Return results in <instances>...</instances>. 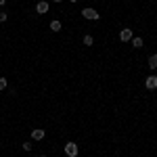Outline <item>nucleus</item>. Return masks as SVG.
Segmentation results:
<instances>
[{"instance_id": "20e7f679", "label": "nucleus", "mask_w": 157, "mask_h": 157, "mask_svg": "<svg viewBox=\"0 0 157 157\" xmlns=\"http://www.w3.org/2000/svg\"><path fill=\"white\" fill-rule=\"evenodd\" d=\"M145 88H147V90H157V75L151 73V75L147 78V80H145Z\"/></svg>"}, {"instance_id": "9b49d317", "label": "nucleus", "mask_w": 157, "mask_h": 157, "mask_svg": "<svg viewBox=\"0 0 157 157\" xmlns=\"http://www.w3.org/2000/svg\"><path fill=\"white\" fill-rule=\"evenodd\" d=\"M21 149H23V151H32V149H34V145H32V140H25L23 145H21Z\"/></svg>"}, {"instance_id": "dca6fc26", "label": "nucleus", "mask_w": 157, "mask_h": 157, "mask_svg": "<svg viewBox=\"0 0 157 157\" xmlns=\"http://www.w3.org/2000/svg\"><path fill=\"white\" fill-rule=\"evenodd\" d=\"M69 2H78V0H69Z\"/></svg>"}, {"instance_id": "f8f14e48", "label": "nucleus", "mask_w": 157, "mask_h": 157, "mask_svg": "<svg viewBox=\"0 0 157 157\" xmlns=\"http://www.w3.org/2000/svg\"><path fill=\"white\" fill-rule=\"evenodd\" d=\"M6 86H9L6 78H0V90H6Z\"/></svg>"}, {"instance_id": "f03ea898", "label": "nucleus", "mask_w": 157, "mask_h": 157, "mask_svg": "<svg viewBox=\"0 0 157 157\" xmlns=\"http://www.w3.org/2000/svg\"><path fill=\"white\" fill-rule=\"evenodd\" d=\"M78 153H80V149H78V145L69 140V143L65 145V155H67V157H78Z\"/></svg>"}, {"instance_id": "39448f33", "label": "nucleus", "mask_w": 157, "mask_h": 157, "mask_svg": "<svg viewBox=\"0 0 157 157\" xmlns=\"http://www.w3.org/2000/svg\"><path fill=\"white\" fill-rule=\"evenodd\" d=\"M48 9H50V4L46 2V0H40L36 4V13L38 15H44V13H48Z\"/></svg>"}, {"instance_id": "1a4fd4ad", "label": "nucleus", "mask_w": 157, "mask_h": 157, "mask_svg": "<svg viewBox=\"0 0 157 157\" xmlns=\"http://www.w3.org/2000/svg\"><path fill=\"white\" fill-rule=\"evenodd\" d=\"M61 27H63L61 21H57V19H55V21H50V32H61Z\"/></svg>"}, {"instance_id": "f257e3e1", "label": "nucleus", "mask_w": 157, "mask_h": 157, "mask_svg": "<svg viewBox=\"0 0 157 157\" xmlns=\"http://www.w3.org/2000/svg\"><path fill=\"white\" fill-rule=\"evenodd\" d=\"M82 17H84V19H90V21H98V19H101V13L88 6V9H84V11H82Z\"/></svg>"}, {"instance_id": "423d86ee", "label": "nucleus", "mask_w": 157, "mask_h": 157, "mask_svg": "<svg viewBox=\"0 0 157 157\" xmlns=\"http://www.w3.org/2000/svg\"><path fill=\"white\" fill-rule=\"evenodd\" d=\"M44 136H46V130H40V128H36V130H32V138L34 140H44Z\"/></svg>"}, {"instance_id": "2eb2a0df", "label": "nucleus", "mask_w": 157, "mask_h": 157, "mask_svg": "<svg viewBox=\"0 0 157 157\" xmlns=\"http://www.w3.org/2000/svg\"><path fill=\"white\" fill-rule=\"evenodd\" d=\"M52 2H63V0H52Z\"/></svg>"}, {"instance_id": "7ed1b4c3", "label": "nucleus", "mask_w": 157, "mask_h": 157, "mask_svg": "<svg viewBox=\"0 0 157 157\" xmlns=\"http://www.w3.org/2000/svg\"><path fill=\"white\" fill-rule=\"evenodd\" d=\"M132 38H134V32L130 29V27H124V29L120 32V40L121 42H130Z\"/></svg>"}, {"instance_id": "9d476101", "label": "nucleus", "mask_w": 157, "mask_h": 157, "mask_svg": "<svg viewBox=\"0 0 157 157\" xmlns=\"http://www.w3.org/2000/svg\"><path fill=\"white\" fill-rule=\"evenodd\" d=\"M84 44H86V46H92V44H94V38L90 36V34H86V36H84Z\"/></svg>"}, {"instance_id": "0eeeda50", "label": "nucleus", "mask_w": 157, "mask_h": 157, "mask_svg": "<svg viewBox=\"0 0 157 157\" xmlns=\"http://www.w3.org/2000/svg\"><path fill=\"white\" fill-rule=\"evenodd\" d=\"M147 65H149V69H157V55H149Z\"/></svg>"}, {"instance_id": "f3484780", "label": "nucleus", "mask_w": 157, "mask_h": 157, "mask_svg": "<svg viewBox=\"0 0 157 157\" xmlns=\"http://www.w3.org/2000/svg\"><path fill=\"white\" fill-rule=\"evenodd\" d=\"M40 157H46V155H40Z\"/></svg>"}, {"instance_id": "6e6552de", "label": "nucleus", "mask_w": 157, "mask_h": 157, "mask_svg": "<svg viewBox=\"0 0 157 157\" xmlns=\"http://www.w3.org/2000/svg\"><path fill=\"white\" fill-rule=\"evenodd\" d=\"M130 42H132V46L134 48H143V44H145V42H143V38H132V40H130Z\"/></svg>"}, {"instance_id": "ddd939ff", "label": "nucleus", "mask_w": 157, "mask_h": 157, "mask_svg": "<svg viewBox=\"0 0 157 157\" xmlns=\"http://www.w3.org/2000/svg\"><path fill=\"white\" fill-rule=\"evenodd\" d=\"M6 19H9V15H6V13H0V23H4Z\"/></svg>"}, {"instance_id": "4468645a", "label": "nucleus", "mask_w": 157, "mask_h": 157, "mask_svg": "<svg viewBox=\"0 0 157 157\" xmlns=\"http://www.w3.org/2000/svg\"><path fill=\"white\" fill-rule=\"evenodd\" d=\"M4 4H6V0H0V6H4Z\"/></svg>"}]
</instances>
